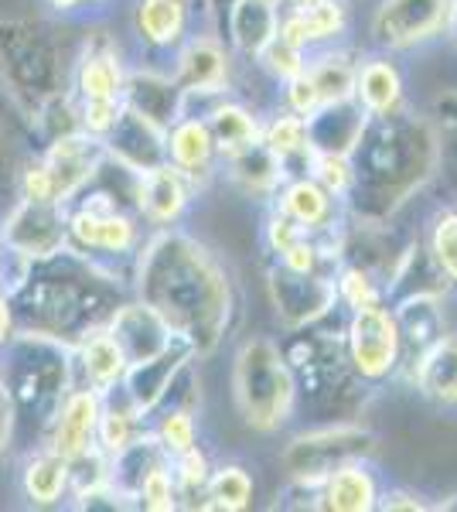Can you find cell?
I'll return each instance as SVG.
<instances>
[{
  "instance_id": "1",
  "label": "cell",
  "mask_w": 457,
  "mask_h": 512,
  "mask_svg": "<svg viewBox=\"0 0 457 512\" xmlns=\"http://www.w3.org/2000/svg\"><path fill=\"white\" fill-rule=\"evenodd\" d=\"M137 297L195 355H212L236 311V287L226 263L202 239L164 226L140 253Z\"/></svg>"
},
{
  "instance_id": "2",
  "label": "cell",
  "mask_w": 457,
  "mask_h": 512,
  "mask_svg": "<svg viewBox=\"0 0 457 512\" xmlns=\"http://www.w3.org/2000/svg\"><path fill=\"white\" fill-rule=\"evenodd\" d=\"M352 158V192L345 212L369 222H393L440 171V144L427 110L406 103L386 117H369Z\"/></svg>"
},
{
  "instance_id": "3",
  "label": "cell",
  "mask_w": 457,
  "mask_h": 512,
  "mask_svg": "<svg viewBox=\"0 0 457 512\" xmlns=\"http://www.w3.org/2000/svg\"><path fill=\"white\" fill-rule=\"evenodd\" d=\"M232 400L243 424L256 434H277L290 424L301 400L297 376L277 338L253 335L232 355Z\"/></svg>"
},
{
  "instance_id": "4",
  "label": "cell",
  "mask_w": 457,
  "mask_h": 512,
  "mask_svg": "<svg viewBox=\"0 0 457 512\" xmlns=\"http://www.w3.org/2000/svg\"><path fill=\"white\" fill-rule=\"evenodd\" d=\"M379 437L359 420H328V424L297 431L280 451V472L290 482L321 485L335 468L376 454Z\"/></svg>"
},
{
  "instance_id": "5",
  "label": "cell",
  "mask_w": 457,
  "mask_h": 512,
  "mask_svg": "<svg viewBox=\"0 0 457 512\" xmlns=\"http://www.w3.org/2000/svg\"><path fill=\"white\" fill-rule=\"evenodd\" d=\"M454 0H376L365 21V48L413 55L447 35Z\"/></svg>"
},
{
  "instance_id": "6",
  "label": "cell",
  "mask_w": 457,
  "mask_h": 512,
  "mask_svg": "<svg viewBox=\"0 0 457 512\" xmlns=\"http://www.w3.org/2000/svg\"><path fill=\"white\" fill-rule=\"evenodd\" d=\"M65 349H58L52 335H21L14 342V359H11V403L18 410H35L41 424H48L62 410L65 396Z\"/></svg>"
},
{
  "instance_id": "7",
  "label": "cell",
  "mask_w": 457,
  "mask_h": 512,
  "mask_svg": "<svg viewBox=\"0 0 457 512\" xmlns=\"http://www.w3.org/2000/svg\"><path fill=\"white\" fill-rule=\"evenodd\" d=\"M345 362L365 386H382L403 373V335L389 304L352 311L342 332Z\"/></svg>"
},
{
  "instance_id": "8",
  "label": "cell",
  "mask_w": 457,
  "mask_h": 512,
  "mask_svg": "<svg viewBox=\"0 0 457 512\" xmlns=\"http://www.w3.org/2000/svg\"><path fill=\"white\" fill-rule=\"evenodd\" d=\"M106 158L103 137L69 134L58 137L45 161L24 175V198H45V202H65L99 171Z\"/></svg>"
},
{
  "instance_id": "9",
  "label": "cell",
  "mask_w": 457,
  "mask_h": 512,
  "mask_svg": "<svg viewBox=\"0 0 457 512\" xmlns=\"http://www.w3.org/2000/svg\"><path fill=\"white\" fill-rule=\"evenodd\" d=\"M267 294L273 304V315H277L284 332L318 325V321H328L338 311L331 270L297 274V270H287V267H280V263H273L267 270Z\"/></svg>"
},
{
  "instance_id": "10",
  "label": "cell",
  "mask_w": 457,
  "mask_h": 512,
  "mask_svg": "<svg viewBox=\"0 0 457 512\" xmlns=\"http://www.w3.org/2000/svg\"><path fill=\"white\" fill-rule=\"evenodd\" d=\"M174 82L185 89V96L215 99L229 96L232 89V48L222 35H188L178 45V65Z\"/></svg>"
},
{
  "instance_id": "11",
  "label": "cell",
  "mask_w": 457,
  "mask_h": 512,
  "mask_svg": "<svg viewBox=\"0 0 457 512\" xmlns=\"http://www.w3.org/2000/svg\"><path fill=\"white\" fill-rule=\"evenodd\" d=\"M65 236L69 222L62 216V202H45V198H24L4 226V243L31 260L55 256L65 246Z\"/></svg>"
},
{
  "instance_id": "12",
  "label": "cell",
  "mask_w": 457,
  "mask_h": 512,
  "mask_svg": "<svg viewBox=\"0 0 457 512\" xmlns=\"http://www.w3.org/2000/svg\"><path fill=\"white\" fill-rule=\"evenodd\" d=\"M270 209L284 212L287 219H294L311 236L338 233L348 216L345 202H338L331 192H324L311 175H287L284 185L273 192Z\"/></svg>"
},
{
  "instance_id": "13",
  "label": "cell",
  "mask_w": 457,
  "mask_h": 512,
  "mask_svg": "<svg viewBox=\"0 0 457 512\" xmlns=\"http://www.w3.org/2000/svg\"><path fill=\"white\" fill-rule=\"evenodd\" d=\"M355 103L369 117H386L410 103L406 93V72L400 65V55L365 48L355 59Z\"/></svg>"
},
{
  "instance_id": "14",
  "label": "cell",
  "mask_w": 457,
  "mask_h": 512,
  "mask_svg": "<svg viewBox=\"0 0 457 512\" xmlns=\"http://www.w3.org/2000/svg\"><path fill=\"white\" fill-rule=\"evenodd\" d=\"M348 31H352V7H348V0H311L304 7H280L277 35L294 41L304 52L342 45Z\"/></svg>"
},
{
  "instance_id": "15",
  "label": "cell",
  "mask_w": 457,
  "mask_h": 512,
  "mask_svg": "<svg viewBox=\"0 0 457 512\" xmlns=\"http://www.w3.org/2000/svg\"><path fill=\"white\" fill-rule=\"evenodd\" d=\"M103 144L116 164L137 171V175L168 161V130L154 127L151 120H144L130 106L120 110V117H116L110 134L103 137Z\"/></svg>"
},
{
  "instance_id": "16",
  "label": "cell",
  "mask_w": 457,
  "mask_h": 512,
  "mask_svg": "<svg viewBox=\"0 0 457 512\" xmlns=\"http://www.w3.org/2000/svg\"><path fill=\"white\" fill-rule=\"evenodd\" d=\"M410 386L434 410L457 414V332H444L403 369Z\"/></svg>"
},
{
  "instance_id": "17",
  "label": "cell",
  "mask_w": 457,
  "mask_h": 512,
  "mask_svg": "<svg viewBox=\"0 0 457 512\" xmlns=\"http://www.w3.org/2000/svg\"><path fill=\"white\" fill-rule=\"evenodd\" d=\"M7 52H4V72L14 79V86L21 93H38L52 96L55 93V76H58V59L45 35L24 28V24H11L7 28Z\"/></svg>"
},
{
  "instance_id": "18",
  "label": "cell",
  "mask_w": 457,
  "mask_h": 512,
  "mask_svg": "<svg viewBox=\"0 0 457 512\" xmlns=\"http://www.w3.org/2000/svg\"><path fill=\"white\" fill-rule=\"evenodd\" d=\"M198 359L195 349H191L188 342H181V338H174L168 349H161L157 355L144 362H134V366H127V373H123V393L130 396V403L137 407V414H154L157 403L164 400V393H168L171 379L178 376V369L185 366V362Z\"/></svg>"
},
{
  "instance_id": "19",
  "label": "cell",
  "mask_w": 457,
  "mask_h": 512,
  "mask_svg": "<svg viewBox=\"0 0 457 512\" xmlns=\"http://www.w3.org/2000/svg\"><path fill=\"white\" fill-rule=\"evenodd\" d=\"M198 188L191 185L185 171H178L174 164H157V168L144 171L137 181V209L144 219H151L154 226H174L188 212L191 195Z\"/></svg>"
},
{
  "instance_id": "20",
  "label": "cell",
  "mask_w": 457,
  "mask_h": 512,
  "mask_svg": "<svg viewBox=\"0 0 457 512\" xmlns=\"http://www.w3.org/2000/svg\"><path fill=\"white\" fill-rule=\"evenodd\" d=\"M123 106H130L144 120H151L154 127L171 130L174 123L188 113V96L185 89L174 82V76H157V72H134L123 76Z\"/></svg>"
},
{
  "instance_id": "21",
  "label": "cell",
  "mask_w": 457,
  "mask_h": 512,
  "mask_svg": "<svg viewBox=\"0 0 457 512\" xmlns=\"http://www.w3.org/2000/svg\"><path fill=\"white\" fill-rule=\"evenodd\" d=\"M69 236L86 250H106V253H127L137 243L134 219L123 216L106 195L96 202H86L76 216L69 219Z\"/></svg>"
},
{
  "instance_id": "22",
  "label": "cell",
  "mask_w": 457,
  "mask_h": 512,
  "mask_svg": "<svg viewBox=\"0 0 457 512\" xmlns=\"http://www.w3.org/2000/svg\"><path fill=\"white\" fill-rule=\"evenodd\" d=\"M382 482L372 468V458L348 461L335 468L318 485V509L321 512H376Z\"/></svg>"
},
{
  "instance_id": "23",
  "label": "cell",
  "mask_w": 457,
  "mask_h": 512,
  "mask_svg": "<svg viewBox=\"0 0 457 512\" xmlns=\"http://www.w3.org/2000/svg\"><path fill=\"white\" fill-rule=\"evenodd\" d=\"M106 328H110V335L116 338V345L123 349V355H127L130 366L151 359V355L168 349L174 338H178L151 308H147V304H140V301L120 304Z\"/></svg>"
},
{
  "instance_id": "24",
  "label": "cell",
  "mask_w": 457,
  "mask_h": 512,
  "mask_svg": "<svg viewBox=\"0 0 457 512\" xmlns=\"http://www.w3.org/2000/svg\"><path fill=\"white\" fill-rule=\"evenodd\" d=\"M403 335V369L447 332L444 294H410L389 304Z\"/></svg>"
},
{
  "instance_id": "25",
  "label": "cell",
  "mask_w": 457,
  "mask_h": 512,
  "mask_svg": "<svg viewBox=\"0 0 457 512\" xmlns=\"http://www.w3.org/2000/svg\"><path fill=\"white\" fill-rule=\"evenodd\" d=\"M280 28V4L273 0H236L222 24V38L229 41L232 55L256 62V55L277 38Z\"/></svg>"
},
{
  "instance_id": "26",
  "label": "cell",
  "mask_w": 457,
  "mask_h": 512,
  "mask_svg": "<svg viewBox=\"0 0 457 512\" xmlns=\"http://www.w3.org/2000/svg\"><path fill=\"white\" fill-rule=\"evenodd\" d=\"M369 113L362 110L355 99H342V103H324L318 113L307 117V147L324 154H352L359 144Z\"/></svg>"
},
{
  "instance_id": "27",
  "label": "cell",
  "mask_w": 457,
  "mask_h": 512,
  "mask_svg": "<svg viewBox=\"0 0 457 512\" xmlns=\"http://www.w3.org/2000/svg\"><path fill=\"white\" fill-rule=\"evenodd\" d=\"M215 161H219V151H215L209 123H205V117L185 113V117L168 130V164L185 171L191 178V185L202 188L205 181L212 178Z\"/></svg>"
},
{
  "instance_id": "28",
  "label": "cell",
  "mask_w": 457,
  "mask_h": 512,
  "mask_svg": "<svg viewBox=\"0 0 457 512\" xmlns=\"http://www.w3.org/2000/svg\"><path fill=\"white\" fill-rule=\"evenodd\" d=\"M222 164H226V178L249 198H273V192H277V188L284 185V178L290 175L287 164L280 161L263 140L236 151Z\"/></svg>"
},
{
  "instance_id": "29",
  "label": "cell",
  "mask_w": 457,
  "mask_h": 512,
  "mask_svg": "<svg viewBox=\"0 0 457 512\" xmlns=\"http://www.w3.org/2000/svg\"><path fill=\"white\" fill-rule=\"evenodd\" d=\"M205 123H209V134L215 140V151H219V161L232 158L236 151L243 147L256 144L260 140V127L263 120L249 110L246 103L239 99H229V96H215L212 106L202 113Z\"/></svg>"
},
{
  "instance_id": "30",
  "label": "cell",
  "mask_w": 457,
  "mask_h": 512,
  "mask_svg": "<svg viewBox=\"0 0 457 512\" xmlns=\"http://www.w3.org/2000/svg\"><path fill=\"white\" fill-rule=\"evenodd\" d=\"M355 59H359V48L342 45H328V48H314L307 52V79L314 82L324 103H342V99H355Z\"/></svg>"
},
{
  "instance_id": "31",
  "label": "cell",
  "mask_w": 457,
  "mask_h": 512,
  "mask_svg": "<svg viewBox=\"0 0 457 512\" xmlns=\"http://www.w3.org/2000/svg\"><path fill=\"white\" fill-rule=\"evenodd\" d=\"M99 393L96 390H79L72 396H65L62 410H58V424H55V448L62 458H79L82 451L93 448L96 424H99Z\"/></svg>"
},
{
  "instance_id": "32",
  "label": "cell",
  "mask_w": 457,
  "mask_h": 512,
  "mask_svg": "<svg viewBox=\"0 0 457 512\" xmlns=\"http://www.w3.org/2000/svg\"><path fill=\"white\" fill-rule=\"evenodd\" d=\"M134 24L140 41L154 48H178L188 38L191 0H137Z\"/></svg>"
},
{
  "instance_id": "33",
  "label": "cell",
  "mask_w": 457,
  "mask_h": 512,
  "mask_svg": "<svg viewBox=\"0 0 457 512\" xmlns=\"http://www.w3.org/2000/svg\"><path fill=\"white\" fill-rule=\"evenodd\" d=\"M260 140L287 164L290 175H304V161H307V154H311V147H307V120L304 117H297V113H290L280 106V110H273L270 117L263 120Z\"/></svg>"
},
{
  "instance_id": "34",
  "label": "cell",
  "mask_w": 457,
  "mask_h": 512,
  "mask_svg": "<svg viewBox=\"0 0 457 512\" xmlns=\"http://www.w3.org/2000/svg\"><path fill=\"white\" fill-rule=\"evenodd\" d=\"M423 250L434 260L437 274L447 280V287H457V202L440 205L423 226Z\"/></svg>"
},
{
  "instance_id": "35",
  "label": "cell",
  "mask_w": 457,
  "mask_h": 512,
  "mask_svg": "<svg viewBox=\"0 0 457 512\" xmlns=\"http://www.w3.org/2000/svg\"><path fill=\"white\" fill-rule=\"evenodd\" d=\"M82 366H86V376L96 390H113L130 362L110 335V328H93L89 335H82Z\"/></svg>"
},
{
  "instance_id": "36",
  "label": "cell",
  "mask_w": 457,
  "mask_h": 512,
  "mask_svg": "<svg viewBox=\"0 0 457 512\" xmlns=\"http://www.w3.org/2000/svg\"><path fill=\"white\" fill-rule=\"evenodd\" d=\"M331 280H335L338 308H345V315L386 304V291H382V280L372 274L369 267H362V263L338 260L335 270H331Z\"/></svg>"
},
{
  "instance_id": "37",
  "label": "cell",
  "mask_w": 457,
  "mask_h": 512,
  "mask_svg": "<svg viewBox=\"0 0 457 512\" xmlns=\"http://www.w3.org/2000/svg\"><path fill=\"white\" fill-rule=\"evenodd\" d=\"M427 117L437 130V144H440V171L437 178H444L451 185V192L457 195V89H440L430 99Z\"/></svg>"
},
{
  "instance_id": "38",
  "label": "cell",
  "mask_w": 457,
  "mask_h": 512,
  "mask_svg": "<svg viewBox=\"0 0 457 512\" xmlns=\"http://www.w3.org/2000/svg\"><path fill=\"white\" fill-rule=\"evenodd\" d=\"M253 492H256L253 475H249L243 465L229 461V465L212 468L209 485H205L202 509H222V512L249 509V502H253Z\"/></svg>"
},
{
  "instance_id": "39",
  "label": "cell",
  "mask_w": 457,
  "mask_h": 512,
  "mask_svg": "<svg viewBox=\"0 0 457 512\" xmlns=\"http://www.w3.org/2000/svg\"><path fill=\"white\" fill-rule=\"evenodd\" d=\"M65 485H69V458H62L58 451L41 454V458L28 465V472H24V492L38 506L62 499Z\"/></svg>"
},
{
  "instance_id": "40",
  "label": "cell",
  "mask_w": 457,
  "mask_h": 512,
  "mask_svg": "<svg viewBox=\"0 0 457 512\" xmlns=\"http://www.w3.org/2000/svg\"><path fill=\"white\" fill-rule=\"evenodd\" d=\"M79 93L82 99H120L123 69L110 52H89L79 65Z\"/></svg>"
},
{
  "instance_id": "41",
  "label": "cell",
  "mask_w": 457,
  "mask_h": 512,
  "mask_svg": "<svg viewBox=\"0 0 457 512\" xmlns=\"http://www.w3.org/2000/svg\"><path fill=\"white\" fill-rule=\"evenodd\" d=\"M304 175H311L324 192H331L338 202H348V192H352V158L345 154H324V151H311L304 161Z\"/></svg>"
},
{
  "instance_id": "42",
  "label": "cell",
  "mask_w": 457,
  "mask_h": 512,
  "mask_svg": "<svg viewBox=\"0 0 457 512\" xmlns=\"http://www.w3.org/2000/svg\"><path fill=\"white\" fill-rule=\"evenodd\" d=\"M154 437L161 441V448L168 458L188 451L198 444V424H195V407H171L164 410L161 420L154 427Z\"/></svg>"
},
{
  "instance_id": "43",
  "label": "cell",
  "mask_w": 457,
  "mask_h": 512,
  "mask_svg": "<svg viewBox=\"0 0 457 512\" xmlns=\"http://www.w3.org/2000/svg\"><path fill=\"white\" fill-rule=\"evenodd\" d=\"M168 468H171V478L178 485V499H195V495H205V485H209V475H212V465H209V454L202 448H188L181 454L168 458Z\"/></svg>"
},
{
  "instance_id": "44",
  "label": "cell",
  "mask_w": 457,
  "mask_h": 512,
  "mask_svg": "<svg viewBox=\"0 0 457 512\" xmlns=\"http://www.w3.org/2000/svg\"><path fill=\"white\" fill-rule=\"evenodd\" d=\"M256 65H260V69L280 86V82L294 79L297 72H304L307 52H304V48H297L294 41H287L284 35H277L260 55H256Z\"/></svg>"
},
{
  "instance_id": "45",
  "label": "cell",
  "mask_w": 457,
  "mask_h": 512,
  "mask_svg": "<svg viewBox=\"0 0 457 512\" xmlns=\"http://www.w3.org/2000/svg\"><path fill=\"white\" fill-rule=\"evenodd\" d=\"M127 396V393H123ZM134 417L137 414V407L130 403V396H127V403L123 407H110V410H99V424H96V434H99V441H103V448L116 454L120 448H127L130 441H134Z\"/></svg>"
},
{
  "instance_id": "46",
  "label": "cell",
  "mask_w": 457,
  "mask_h": 512,
  "mask_svg": "<svg viewBox=\"0 0 457 512\" xmlns=\"http://www.w3.org/2000/svg\"><path fill=\"white\" fill-rule=\"evenodd\" d=\"M137 499H140V506L151 509V512H171V509H178V485H174V478H171L168 461H164V465H157L154 472L144 478V485H140Z\"/></svg>"
},
{
  "instance_id": "47",
  "label": "cell",
  "mask_w": 457,
  "mask_h": 512,
  "mask_svg": "<svg viewBox=\"0 0 457 512\" xmlns=\"http://www.w3.org/2000/svg\"><path fill=\"white\" fill-rule=\"evenodd\" d=\"M280 106L304 120L321 110V96H318V89H314V82L307 79V72H297L294 79L280 82Z\"/></svg>"
},
{
  "instance_id": "48",
  "label": "cell",
  "mask_w": 457,
  "mask_h": 512,
  "mask_svg": "<svg viewBox=\"0 0 457 512\" xmlns=\"http://www.w3.org/2000/svg\"><path fill=\"white\" fill-rule=\"evenodd\" d=\"M304 236H311V233H304V229L297 226L294 219H287L284 212L270 209L267 222H263V243H267L270 256H280V253L290 250V246H294L297 239H304Z\"/></svg>"
},
{
  "instance_id": "49",
  "label": "cell",
  "mask_w": 457,
  "mask_h": 512,
  "mask_svg": "<svg viewBox=\"0 0 457 512\" xmlns=\"http://www.w3.org/2000/svg\"><path fill=\"white\" fill-rule=\"evenodd\" d=\"M123 110V99H86L82 106V123L93 137H106L113 130L116 117Z\"/></svg>"
},
{
  "instance_id": "50",
  "label": "cell",
  "mask_w": 457,
  "mask_h": 512,
  "mask_svg": "<svg viewBox=\"0 0 457 512\" xmlns=\"http://www.w3.org/2000/svg\"><path fill=\"white\" fill-rule=\"evenodd\" d=\"M434 502H427L417 489H406V485H393V489L379 492V506L382 512H427Z\"/></svg>"
},
{
  "instance_id": "51",
  "label": "cell",
  "mask_w": 457,
  "mask_h": 512,
  "mask_svg": "<svg viewBox=\"0 0 457 512\" xmlns=\"http://www.w3.org/2000/svg\"><path fill=\"white\" fill-rule=\"evenodd\" d=\"M11 427H14V403H11V393L0 386V454L7 451V441H11Z\"/></svg>"
},
{
  "instance_id": "52",
  "label": "cell",
  "mask_w": 457,
  "mask_h": 512,
  "mask_svg": "<svg viewBox=\"0 0 457 512\" xmlns=\"http://www.w3.org/2000/svg\"><path fill=\"white\" fill-rule=\"evenodd\" d=\"M232 4H236V0H205V7H209L212 21L219 24V35H222V24H226L229 11H232Z\"/></svg>"
},
{
  "instance_id": "53",
  "label": "cell",
  "mask_w": 457,
  "mask_h": 512,
  "mask_svg": "<svg viewBox=\"0 0 457 512\" xmlns=\"http://www.w3.org/2000/svg\"><path fill=\"white\" fill-rule=\"evenodd\" d=\"M447 45L457 52V0H454V7H451V24H447V35H444Z\"/></svg>"
},
{
  "instance_id": "54",
  "label": "cell",
  "mask_w": 457,
  "mask_h": 512,
  "mask_svg": "<svg viewBox=\"0 0 457 512\" xmlns=\"http://www.w3.org/2000/svg\"><path fill=\"white\" fill-rule=\"evenodd\" d=\"M430 509H440V512H454L457 509V495H447V499H440V502H434V506H430Z\"/></svg>"
},
{
  "instance_id": "55",
  "label": "cell",
  "mask_w": 457,
  "mask_h": 512,
  "mask_svg": "<svg viewBox=\"0 0 457 512\" xmlns=\"http://www.w3.org/2000/svg\"><path fill=\"white\" fill-rule=\"evenodd\" d=\"M55 7H62V11H69V7H76V4H82V0H52Z\"/></svg>"
},
{
  "instance_id": "56",
  "label": "cell",
  "mask_w": 457,
  "mask_h": 512,
  "mask_svg": "<svg viewBox=\"0 0 457 512\" xmlns=\"http://www.w3.org/2000/svg\"><path fill=\"white\" fill-rule=\"evenodd\" d=\"M311 4V0H280V7H304Z\"/></svg>"
},
{
  "instance_id": "57",
  "label": "cell",
  "mask_w": 457,
  "mask_h": 512,
  "mask_svg": "<svg viewBox=\"0 0 457 512\" xmlns=\"http://www.w3.org/2000/svg\"><path fill=\"white\" fill-rule=\"evenodd\" d=\"M273 4H280V0H273Z\"/></svg>"
}]
</instances>
